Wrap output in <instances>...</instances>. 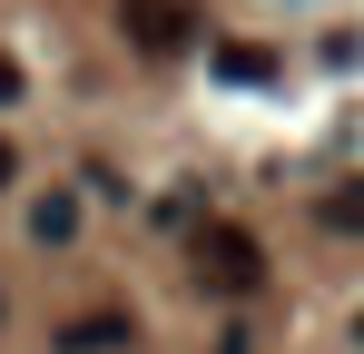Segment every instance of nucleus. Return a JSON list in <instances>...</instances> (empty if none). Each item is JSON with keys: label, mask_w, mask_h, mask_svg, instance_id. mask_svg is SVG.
<instances>
[{"label": "nucleus", "mask_w": 364, "mask_h": 354, "mask_svg": "<svg viewBox=\"0 0 364 354\" xmlns=\"http://www.w3.org/2000/svg\"><path fill=\"white\" fill-rule=\"evenodd\" d=\"M79 236V197L50 187V197H30V246H69Z\"/></svg>", "instance_id": "nucleus-4"}, {"label": "nucleus", "mask_w": 364, "mask_h": 354, "mask_svg": "<svg viewBox=\"0 0 364 354\" xmlns=\"http://www.w3.org/2000/svg\"><path fill=\"white\" fill-rule=\"evenodd\" d=\"M217 79H237V89H266V79H276V50H256V40H227V50H217Z\"/></svg>", "instance_id": "nucleus-5"}, {"label": "nucleus", "mask_w": 364, "mask_h": 354, "mask_svg": "<svg viewBox=\"0 0 364 354\" xmlns=\"http://www.w3.org/2000/svg\"><path fill=\"white\" fill-rule=\"evenodd\" d=\"M197 286L256 295V286H266V246H256L246 227H227V217H207V227H197Z\"/></svg>", "instance_id": "nucleus-1"}, {"label": "nucleus", "mask_w": 364, "mask_h": 354, "mask_svg": "<svg viewBox=\"0 0 364 354\" xmlns=\"http://www.w3.org/2000/svg\"><path fill=\"white\" fill-rule=\"evenodd\" d=\"M325 227H335V236L364 227V197H355V187H335V197H325Z\"/></svg>", "instance_id": "nucleus-6"}, {"label": "nucleus", "mask_w": 364, "mask_h": 354, "mask_svg": "<svg viewBox=\"0 0 364 354\" xmlns=\"http://www.w3.org/2000/svg\"><path fill=\"white\" fill-rule=\"evenodd\" d=\"M128 345V315L119 305H89L79 325H60V354H119Z\"/></svg>", "instance_id": "nucleus-3"}, {"label": "nucleus", "mask_w": 364, "mask_h": 354, "mask_svg": "<svg viewBox=\"0 0 364 354\" xmlns=\"http://www.w3.org/2000/svg\"><path fill=\"white\" fill-rule=\"evenodd\" d=\"M119 40L148 50V59L197 50V0H119Z\"/></svg>", "instance_id": "nucleus-2"}, {"label": "nucleus", "mask_w": 364, "mask_h": 354, "mask_svg": "<svg viewBox=\"0 0 364 354\" xmlns=\"http://www.w3.org/2000/svg\"><path fill=\"white\" fill-rule=\"evenodd\" d=\"M10 168H20V158H10V138H0V187H10Z\"/></svg>", "instance_id": "nucleus-8"}, {"label": "nucleus", "mask_w": 364, "mask_h": 354, "mask_svg": "<svg viewBox=\"0 0 364 354\" xmlns=\"http://www.w3.org/2000/svg\"><path fill=\"white\" fill-rule=\"evenodd\" d=\"M20 89H30V79H20V59L0 50V109H10V99H20Z\"/></svg>", "instance_id": "nucleus-7"}]
</instances>
